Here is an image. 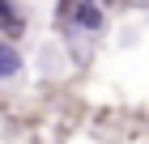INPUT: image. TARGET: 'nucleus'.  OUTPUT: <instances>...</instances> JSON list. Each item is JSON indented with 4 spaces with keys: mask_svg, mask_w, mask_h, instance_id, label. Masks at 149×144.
<instances>
[{
    "mask_svg": "<svg viewBox=\"0 0 149 144\" xmlns=\"http://www.w3.org/2000/svg\"><path fill=\"white\" fill-rule=\"evenodd\" d=\"M26 30V13L13 4V0H0V34L4 38H17Z\"/></svg>",
    "mask_w": 149,
    "mask_h": 144,
    "instance_id": "nucleus-2",
    "label": "nucleus"
},
{
    "mask_svg": "<svg viewBox=\"0 0 149 144\" xmlns=\"http://www.w3.org/2000/svg\"><path fill=\"white\" fill-rule=\"evenodd\" d=\"M68 25H72V30H85V34H98V30L107 25V13H102V4H90V0H77V9H72Z\"/></svg>",
    "mask_w": 149,
    "mask_h": 144,
    "instance_id": "nucleus-1",
    "label": "nucleus"
},
{
    "mask_svg": "<svg viewBox=\"0 0 149 144\" xmlns=\"http://www.w3.org/2000/svg\"><path fill=\"white\" fill-rule=\"evenodd\" d=\"M90 4H98V0H90Z\"/></svg>",
    "mask_w": 149,
    "mask_h": 144,
    "instance_id": "nucleus-4",
    "label": "nucleus"
},
{
    "mask_svg": "<svg viewBox=\"0 0 149 144\" xmlns=\"http://www.w3.org/2000/svg\"><path fill=\"white\" fill-rule=\"evenodd\" d=\"M22 72V51L9 43V38H0V81H9Z\"/></svg>",
    "mask_w": 149,
    "mask_h": 144,
    "instance_id": "nucleus-3",
    "label": "nucleus"
}]
</instances>
